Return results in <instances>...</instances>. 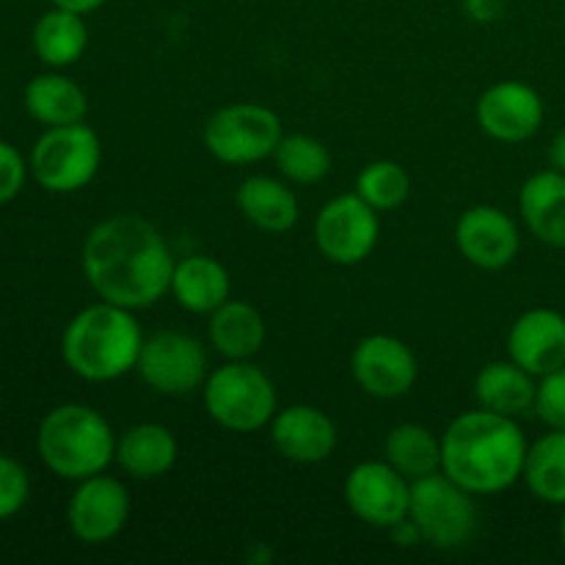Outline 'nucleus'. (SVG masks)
Wrapping results in <instances>:
<instances>
[{
    "label": "nucleus",
    "instance_id": "4",
    "mask_svg": "<svg viewBox=\"0 0 565 565\" xmlns=\"http://www.w3.org/2000/svg\"><path fill=\"white\" fill-rule=\"evenodd\" d=\"M36 450L44 467L61 480L103 475L116 461V436L108 419L83 403H64L44 414L36 434Z\"/></svg>",
    "mask_w": 565,
    "mask_h": 565
},
{
    "label": "nucleus",
    "instance_id": "6",
    "mask_svg": "<svg viewBox=\"0 0 565 565\" xmlns=\"http://www.w3.org/2000/svg\"><path fill=\"white\" fill-rule=\"evenodd\" d=\"M472 497V491L458 486L439 469L412 480L408 519L417 527L419 539L434 550H461L478 533V505Z\"/></svg>",
    "mask_w": 565,
    "mask_h": 565
},
{
    "label": "nucleus",
    "instance_id": "2",
    "mask_svg": "<svg viewBox=\"0 0 565 565\" xmlns=\"http://www.w3.org/2000/svg\"><path fill=\"white\" fill-rule=\"evenodd\" d=\"M527 447L516 419L478 408L441 434V472L472 494H500L522 480Z\"/></svg>",
    "mask_w": 565,
    "mask_h": 565
},
{
    "label": "nucleus",
    "instance_id": "3",
    "mask_svg": "<svg viewBox=\"0 0 565 565\" xmlns=\"http://www.w3.org/2000/svg\"><path fill=\"white\" fill-rule=\"evenodd\" d=\"M141 345L143 331L132 309L99 301L81 309L66 323L61 356L77 379L108 384L138 367Z\"/></svg>",
    "mask_w": 565,
    "mask_h": 565
},
{
    "label": "nucleus",
    "instance_id": "8",
    "mask_svg": "<svg viewBox=\"0 0 565 565\" xmlns=\"http://www.w3.org/2000/svg\"><path fill=\"white\" fill-rule=\"evenodd\" d=\"M281 138L285 130L279 114L257 103L224 105L204 125V147L226 166H248L274 158Z\"/></svg>",
    "mask_w": 565,
    "mask_h": 565
},
{
    "label": "nucleus",
    "instance_id": "1",
    "mask_svg": "<svg viewBox=\"0 0 565 565\" xmlns=\"http://www.w3.org/2000/svg\"><path fill=\"white\" fill-rule=\"evenodd\" d=\"M174 254L158 226L132 213L110 215L83 243V274L99 301L149 309L171 290Z\"/></svg>",
    "mask_w": 565,
    "mask_h": 565
},
{
    "label": "nucleus",
    "instance_id": "29",
    "mask_svg": "<svg viewBox=\"0 0 565 565\" xmlns=\"http://www.w3.org/2000/svg\"><path fill=\"white\" fill-rule=\"evenodd\" d=\"M356 193L379 213L397 210L412 193V177L395 160H373L356 177Z\"/></svg>",
    "mask_w": 565,
    "mask_h": 565
},
{
    "label": "nucleus",
    "instance_id": "22",
    "mask_svg": "<svg viewBox=\"0 0 565 565\" xmlns=\"http://www.w3.org/2000/svg\"><path fill=\"white\" fill-rule=\"evenodd\" d=\"M235 204L248 224L270 232V235L290 232L298 224V215H301L296 193L281 180L263 174H254L241 182L235 193Z\"/></svg>",
    "mask_w": 565,
    "mask_h": 565
},
{
    "label": "nucleus",
    "instance_id": "15",
    "mask_svg": "<svg viewBox=\"0 0 565 565\" xmlns=\"http://www.w3.org/2000/svg\"><path fill=\"white\" fill-rule=\"evenodd\" d=\"M456 246L475 268L500 270L516 259L522 237L505 210L494 204H475L458 218Z\"/></svg>",
    "mask_w": 565,
    "mask_h": 565
},
{
    "label": "nucleus",
    "instance_id": "30",
    "mask_svg": "<svg viewBox=\"0 0 565 565\" xmlns=\"http://www.w3.org/2000/svg\"><path fill=\"white\" fill-rule=\"evenodd\" d=\"M31 500V478L25 467L9 456H0V522L17 516Z\"/></svg>",
    "mask_w": 565,
    "mask_h": 565
},
{
    "label": "nucleus",
    "instance_id": "17",
    "mask_svg": "<svg viewBox=\"0 0 565 565\" xmlns=\"http://www.w3.org/2000/svg\"><path fill=\"white\" fill-rule=\"evenodd\" d=\"M270 441L285 461L312 467L329 461L337 447V425L315 406H287L270 419Z\"/></svg>",
    "mask_w": 565,
    "mask_h": 565
},
{
    "label": "nucleus",
    "instance_id": "19",
    "mask_svg": "<svg viewBox=\"0 0 565 565\" xmlns=\"http://www.w3.org/2000/svg\"><path fill=\"white\" fill-rule=\"evenodd\" d=\"M535 395L539 381L533 373L519 367L513 359L489 362L475 379V401L486 412L502 414V417H524L535 412Z\"/></svg>",
    "mask_w": 565,
    "mask_h": 565
},
{
    "label": "nucleus",
    "instance_id": "13",
    "mask_svg": "<svg viewBox=\"0 0 565 565\" xmlns=\"http://www.w3.org/2000/svg\"><path fill=\"white\" fill-rule=\"evenodd\" d=\"M351 373L367 395L395 401L417 384V356L403 340L392 334H370L353 348Z\"/></svg>",
    "mask_w": 565,
    "mask_h": 565
},
{
    "label": "nucleus",
    "instance_id": "36",
    "mask_svg": "<svg viewBox=\"0 0 565 565\" xmlns=\"http://www.w3.org/2000/svg\"><path fill=\"white\" fill-rule=\"evenodd\" d=\"M561 541H563V546H565V513H563V522H561Z\"/></svg>",
    "mask_w": 565,
    "mask_h": 565
},
{
    "label": "nucleus",
    "instance_id": "23",
    "mask_svg": "<svg viewBox=\"0 0 565 565\" xmlns=\"http://www.w3.org/2000/svg\"><path fill=\"white\" fill-rule=\"evenodd\" d=\"M210 345L230 362H243L263 351L265 337V318L257 307L248 301H226L210 315L207 323Z\"/></svg>",
    "mask_w": 565,
    "mask_h": 565
},
{
    "label": "nucleus",
    "instance_id": "31",
    "mask_svg": "<svg viewBox=\"0 0 565 565\" xmlns=\"http://www.w3.org/2000/svg\"><path fill=\"white\" fill-rule=\"evenodd\" d=\"M535 414L552 430H565V364L539 381Z\"/></svg>",
    "mask_w": 565,
    "mask_h": 565
},
{
    "label": "nucleus",
    "instance_id": "33",
    "mask_svg": "<svg viewBox=\"0 0 565 565\" xmlns=\"http://www.w3.org/2000/svg\"><path fill=\"white\" fill-rule=\"evenodd\" d=\"M467 11L475 20H491L500 14V0H467Z\"/></svg>",
    "mask_w": 565,
    "mask_h": 565
},
{
    "label": "nucleus",
    "instance_id": "5",
    "mask_svg": "<svg viewBox=\"0 0 565 565\" xmlns=\"http://www.w3.org/2000/svg\"><path fill=\"white\" fill-rule=\"evenodd\" d=\"M202 395L210 419L232 434L263 430L279 412L274 381L248 359L243 362L226 359V364L207 375Z\"/></svg>",
    "mask_w": 565,
    "mask_h": 565
},
{
    "label": "nucleus",
    "instance_id": "12",
    "mask_svg": "<svg viewBox=\"0 0 565 565\" xmlns=\"http://www.w3.org/2000/svg\"><path fill=\"white\" fill-rule=\"evenodd\" d=\"M130 519V491L108 475H94L77 483L66 505V522L81 544L97 546L125 530Z\"/></svg>",
    "mask_w": 565,
    "mask_h": 565
},
{
    "label": "nucleus",
    "instance_id": "9",
    "mask_svg": "<svg viewBox=\"0 0 565 565\" xmlns=\"http://www.w3.org/2000/svg\"><path fill=\"white\" fill-rule=\"evenodd\" d=\"M207 353L202 342L182 331H158L143 337L138 375L158 395L185 397L202 390L207 381Z\"/></svg>",
    "mask_w": 565,
    "mask_h": 565
},
{
    "label": "nucleus",
    "instance_id": "34",
    "mask_svg": "<svg viewBox=\"0 0 565 565\" xmlns=\"http://www.w3.org/2000/svg\"><path fill=\"white\" fill-rule=\"evenodd\" d=\"M50 3L58 6V9L75 11V14H92V11H97L105 0H50Z\"/></svg>",
    "mask_w": 565,
    "mask_h": 565
},
{
    "label": "nucleus",
    "instance_id": "11",
    "mask_svg": "<svg viewBox=\"0 0 565 565\" xmlns=\"http://www.w3.org/2000/svg\"><path fill=\"white\" fill-rule=\"evenodd\" d=\"M345 502L370 527L392 530L408 519L412 480L390 461H362L348 472Z\"/></svg>",
    "mask_w": 565,
    "mask_h": 565
},
{
    "label": "nucleus",
    "instance_id": "28",
    "mask_svg": "<svg viewBox=\"0 0 565 565\" xmlns=\"http://www.w3.org/2000/svg\"><path fill=\"white\" fill-rule=\"evenodd\" d=\"M276 169L285 180L296 182V185H318L326 180L331 171V154L323 141L312 136H285L274 152Z\"/></svg>",
    "mask_w": 565,
    "mask_h": 565
},
{
    "label": "nucleus",
    "instance_id": "27",
    "mask_svg": "<svg viewBox=\"0 0 565 565\" xmlns=\"http://www.w3.org/2000/svg\"><path fill=\"white\" fill-rule=\"evenodd\" d=\"M384 461H390L403 478L419 480L441 469V439L425 425L403 423L390 430L384 441Z\"/></svg>",
    "mask_w": 565,
    "mask_h": 565
},
{
    "label": "nucleus",
    "instance_id": "10",
    "mask_svg": "<svg viewBox=\"0 0 565 565\" xmlns=\"http://www.w3.org/2000/svg\"><path fill=\"white\" fill-rule=\"evenodd\" d=\"M381 235L379 210L359 193H342L326 202L315 218V243L334 265H359L375 252Z\"/></svg>",
    "mask_w": 565,
    "mask_h": 565
},
{
    "label": "nucleus",
    "instance_id": "7",
    "mask_svg": "<svg viewBox=\"0 0 565 565\" xmlns=\"http://www.w3.org/2000/svg\"><path fill=\"white\" fill-rule=\"evenodd\" d=\"M31 177L50 193L83 191L103 166V143L88 125L47 127L31 149Z\"/></svg>",
    "mask_w": 565,
    "mask_h": 565
},
{
    "label": "nucleus",
    "instance_id": "18",
    "mask_svg": "<svg viewBox=\"0 0 565 565\" xmlns=\"http://www.w3.org/2000/svg\"><path fill=\"white\" fill-rule=\"evenodd\" d=\"M519 213L530 235L546 246L565 248V174L539 171L519 191Z\"/></svg>",
    "mask_w": 565,
    "mask_h": 565
},
{
    "label": "nucleus",
    "instance_id": "35",
    "mask_svg": "<svg viewBox=\"0 0 565 565\" xmlns=\"http://www.w3.org/2000/svg\"><path fill=\"white\" fill-rule=\"evenodd\" d=\"M550 163H552V169L563 171V174H565V127H563V130H557V136L552 138Z\"/></svg>",
    "mask_w": 565,
    "mask_h": 565
},
{
    "label": "nucleus",
    "instance_id": "24",
    "mask_svg": "<svg viewBox=\"0 0 565 565\" xmlns=\"http://www.w3.org/2000/svg\"><path fill=\"white\" fill-rule=\"evenodd\" d=\"M25 110L44 127L77 125L88 114V97L72 77L61 72H42L33 81H28Z\"/></svg>",
    "mask_w": 565,
    "mask_h": 565
},
{
    "label": "nucleus",
    "instance_id": "25",
    "mask_svg": "<svg viewBox=\"0 0 565 565\" xmlns=\"http://www.w3.org/2000/svg\"><path fill=\"white\" fill-rule=\"evenodd\" d=\"M33 53L53 70H66L77 64L88 47V28L83 14L53 6L36 20L31 31Z\"/></svg>",
    "mask_w": 565,
    "mask_h": 565
},
{
    "label": "nucleus",
    "instance_id": "32",
    "mask_svg": "<svg viewBox=\"0 0 565 565\" xmlns=\"http://www.w3.org/2000/svg\"><path fill=\"white\" fill-rule=\"evenodd\" d=\"M28 171H31V166L25 163L20 149L9 141H0V204H9L11 199L20 196Z\"/></svg>",
    "mask_w": 565,
    "mask_h": 565
},
{
    "label": "nucleus",
    "instance_id": "16",
    "mask_svg": "<svg viewBox=\"0 0 565 565\" xmlns=\"http://www.w3.org/2000/svg\"><path fill=\"white\" fill-rule=\"evenodd\" d=\"M508 359L535 379L561 370L565 364V315L546 307L519 315L508 331Z\"/></svg>",
    "mask_w": 565,
    "mask_h": 565
},
{
    "label": "nucleus",
    "instance_id": "20",
    "mask_svg": "<svg viewBox=\"0 0 565 565\" xmlns=\"http://www.w3.org/2000/svg\"><path fill=\"white\" fill-rule=\"evenodd\" d=\"M177 436L160 423H138L116 441V463L136 480L163 478L177 463Z\"/></svg>",
    "mask_w": 565,
    "mask_h": 565
},
{
    "label": "nucleus",
    "instance_id": "26",
    "mask_svg": "<svg viewBox=\"0 0 565 565\" xmlns=\"http://www.w3.org/2000/svg\"><path fill=\"white\" fill-rule=\"evenodd\" d=\"M522 480L544 505L565 508V430H552L527 447Z\"/></svg>",
    "mask_w": 565,
    "mask_h": 565
},
{
    "label": "nucleus",
    "instance_id": "14",
    "mask_svg": "<svg viewBox=\"0 0 565 565\" xmlns=\"http://www.w3.org/2000/svg\"><path fill=\"white\" fill-rule=\"evenodd\" d=\"M544 99L522 81H500L480 94L475 105L480 130L502 143H522L544 125Z\"/></svg>",
    "mask_w": 565,
    "mask_h": 565
},
{
    "label": "nucleus",
    "instance_id": "21",
    "mask_svg": "<svg viewBox=\"0 0 565 565\" xmlns=\"http://www.w3.org/2000/svg\"><path fill=\"white\" fill-rule=\"evenodd\" d=\"M171 296L182 309L193 315H213L221 303L230 301L232 281L224 265L204 254H191L174 265Z\"/></svg>",
    "mask_w": 565,
    "mask_h": 565
}]
</instances>
